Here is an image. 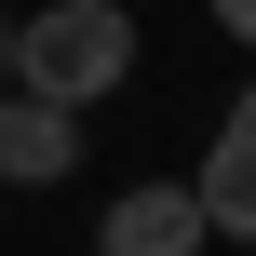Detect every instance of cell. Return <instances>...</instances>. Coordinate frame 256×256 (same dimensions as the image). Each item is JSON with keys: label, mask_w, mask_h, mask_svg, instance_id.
Listing matches in <instances>:
<instances>
[{"label": "cell", "mask_w": 256, "mask_h": 256, "mask_svg": "<svg viewBox=\"0 0 256 256\" xmlns=\"http://www.w3.org/2000/svg\"><path fill=\"white\" fill-rule=\"evenodd\" d=\"M68 162H81V122L40 94H0V189H54Z\"/></svg>", "instance_id": "3957f363"}, {"label": "cell", "mask_w": 256, "mask_h": 256, "mask_svg": "<svg viewBox=\"0 0 256 256\" xmlns=\"http://www.w3.org/2000/svg\"><path fill=\"white\" fill-rule=\"evenodd\" d=\"M216 27H230V40H243V54H256V0H216Z\"/></svg>", "instance_id": "5b68a950"}, {"label": "cell", "mask_w": 256, "mask_h": 256, "mask_svg": "<svg viewBox=\"0 0 256 256\" xmlns=\"http://www.w3.org/2000/svg\"><path fill=\"white\" fill-rule=\"evenodd\" d=\"M189 202H202V243H216V230H230V243H256V148H243V135H216V148H202Z\"/></svg>", "instance_id": "277c9868"}, {"label": "cell", "mask_w": 256, "mask_h": 256, "mask_svg": "<svg viewBox=\"0 0 256 256\" xmlns=\"http://www.w3.org/2000/svg\"><path fill=\"white\" fill-rule=\"evenodd\" d=\"M0 81H14V27H0Z\"/></svg>", "instance_id": "8992f818"}, {"label": "cell", "mask_w": 256, "mask_h": 256, "mask_svg": "<svg viewBox=\"0 0 256 256\" xmlns=\"http://www.w3.org/2000/svg\"><path fill=\"white\" fill-rule=\"evenodd\" d=\"M94 256H202V202H189V176L122 189V202L94 216Z\"/></svg>", "instance_id": "7a4b0ae2"}, {"label": "cell", "mask_w": 256, "mask_h": 256, "mask_svg": "<svg viewBox=\"0 0 256 256\" xmlns=\"http://www.w3.org/2000/svg\"><path fill=\"white\" fill-rule=\"evenodd\" d=\"M135 81V14L122 0H40L27 27H14V94H40V108H94V94H122Z\"/></svg>", "instance_id": "6da1fadb"}]
</instances>
